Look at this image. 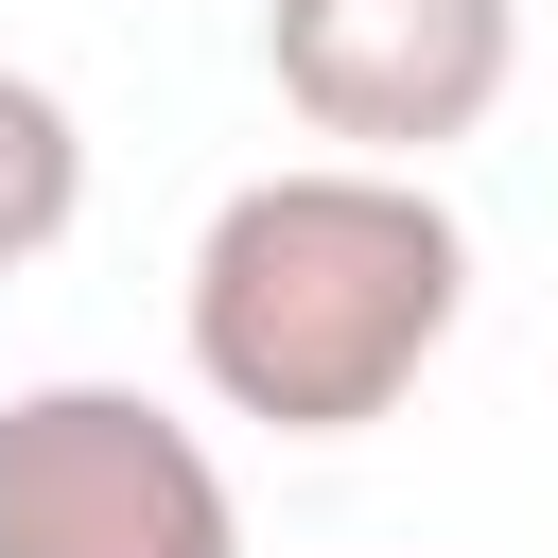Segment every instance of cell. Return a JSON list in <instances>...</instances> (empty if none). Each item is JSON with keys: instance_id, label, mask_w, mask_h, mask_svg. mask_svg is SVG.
<instances>
[{"instance_id": "cell-2", "label": "cell", "mask_w": 558, "mask_h": 558, "mask_svg": "<svg viewBox=\"0 0 558 558\" xmlns=\"http://www.w3.org/2000/svg\"><path fill=\"white\" fill-rule=\"evenodd\" d=\"M0 558H244V506L174 401L17 384L0 401Z\"/></svg>"}, {"instance_id": "cell-4", "label": "cell", "mask_w": 558, "mask_h": 558, "mask_svg": "<svg viewBox=\"0 0 558 558\" xmlns=\"http://www.w3.org/2000/svg\"><path fill=\"white\" fill-rule=\"evenodd\" d=\"M70 209H87V122L35 70H0V262H52Z\"/></svg>"}, {"instance_id": "cell-1", "label": "cell", "mask_w": 558, "mask_h": 558, "mask_svg": "<svg viewBox=\"0 0 558 558\" xmlns=\"http://www.w3.org/2000/svg\"><path fill=\"white\" fill-rule=\"evenodd\" d=\"M471 314V227L418 157H296L192 227V384L262 436H366Z\"/></svg>"}, {"instance_id": "cell-3", "label": "cell", "mask_w": 558, "mask_h": 558, "mask_svg": "<svg viewBox=\"0 0 558 558\" xmlns=\"http://www.w3.org/2000/svg\"><path fill=\"white\" fill-rule=\"evenodd\" d=\"M262 70L331 157H436L506 105L523 0H262Z\"/></svg>"}]
</instances>
